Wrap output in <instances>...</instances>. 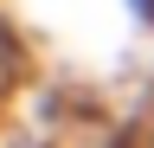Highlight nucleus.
Returning <instances> with one entry per match:
<instances>
[{
  "label": "nucleus",
  "mask_w": 154,
  "mask_h": 148,
  "mask_svg": "<svg viewBox=\"0 0 154 148\" xmlns=\"http://www.w3.org/2000/svg\"><path fill=\"white\" fill-rule=\"evenodd\" d=\"M128 7H135V13H141V20H148V26H154V0H128Z\"/></svg>",
  "instance_id": "nucleus-1"
}]
</instances>
